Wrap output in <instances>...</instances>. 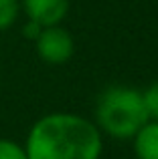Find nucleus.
<instances>
[{"label":"nucleus","mask_w":158,"mask_h":159,"mask_svg":"<svg viewBox=\"0 0 158 159\" xmlns=\"http://www.w3.org/2000/svg\"><path fill=\"white\" fill-rule=\"evenodd\" d=\"M101 133L75 113H49L31 127L24 143L28 159H99Z\"/></svg>","instance_id":"obj_1"},{"label":"nucleus","mask_w":158,"mask_h":159,"mask_svg":"<svg viewBox=\"0 0 158 159\" xmlns=\"http://www.w3.org/2000/svg\"><path fill=\"white\" fill-rule=\"evenodd\" d=\"M95 117L99 129L116 139H132L150 121L142 93L124 85L107 87L99 95Z\"/></svg>","instance_id":"obj_2"},{"label":"nucleus","mask_w":158,"mask_h":159,"mask_svg":"<svg viewBox=\"0 0 158 159\" xmlns=\"http://www.w3.org/2000/svg\"><path fill=\"white\" fill-rule=\"evenodd\" d=\"M35 47H37V54L41 57V61H45L47 65H63L75 52L73 36L61 24L45 26L41 30V34L37 36Z\"/></svg>","instance_id":"obj_3"},{"label":"nucleus","mask_w":158,"mask_h":159,"mask_svg":"<svg viewBox=\"0 0 158 159\" xmlns=\"http://www.w3.org/2000/svg\"><path fill=\"white\" fill-rule=\"evenodd\" d=\"M20 10H24L27 20L39 22L41 26L61 24L69 12V0H20Z\"/></svg>","instance_id":"obj_4"},{"label":"nucleus","mask_w":158,"mask_h":159,"mask_svg":"<svg viewBox=\"0 0 158 159\" xmlns=\"http://www.w3.org/2000/svg\"><path fill=\"white\" fill-rule=\"evenodd\" d=\"M132 139L138 159H158V121H148Z\"/></svg>","instance_id":"obj_5"},{"label":"nucleus","mask_w":158,"mask_h":159,"mask_svg":"<svg viewBox=\"0 0 158 159\" xmlns=\"http://www.w3.org/2000/svg\"><path fill=\"white\" fill-rule=\"evenodd\" d=\"M20 14V0H0V32L8 30Z\"/></svg>","instance_id":"obj_6"},{"label":"nucleus","mask_w":158,"mask_h":159,"mask_svg":"<svg viewBox=\"0 0 158 159\" xmlns=\"http://www.w3.org/2000/svg\"><path fill=\"white\" fill-rule=\"evenodd\" d=\"M142 99H144V107H146L148 119L158 121V81L148 85V89L142 93Z\"/></svg>","instance_id":"obj_7"},{"label":"nucleus","mask_w":158,"mask_h":159,"mask_svg":"<svg viewBox=\"0 0 158 159\" xmlns=\"http://www.w3.org/2000/svg\"><path fill=\"white\" fill-rule=\"evenodd\" d=\"M0 159H28L22 145H18L12 139L0 137Z\"/></svg>","instance_id":"obj_8"},{"label":"nucleus","mask_w":158,"mask_h":159,"mask_svg":"<svg viewBox=\"0 0 158 159\" xmlns=\"http://www.w3.org/2000/svg\"><path fill=\"white\" fill-rule=\"evenodd\" d=\"M41 30H43V26H41L39 22H32V20H27L24 26H22V34H24V39H28V40H37V36L41 34Z\"/></svg>","instance_id":"obj_9"}]
</instances>
